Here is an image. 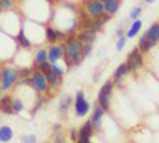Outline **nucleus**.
<instances>
[{"mask_svg": "<svg viewBox=\"0 0 159 143\" xmlns=\"http://www.w3.org/2000/svg\"><path fill=\"white\" fill-rule=\"evenodd\" d=\"M116 35L121 38V37H124V29L123 27H119V29H116Z\"/></svg>", "mask_w": 159, "mask_h": 143, "instance_id": "72a5a7b5", "label": "nucleus"}, {"mask_svg": "<svg viewBox=\"0 0 159 143\" xmlns=\"http://www.w3.org/2000/svg\"><path fill=\"white\" fill-rule=\"evenodd\" d=\"M140 30H142V21H140V19H135V21H132V25L127 29L126 37H127V38H134Z\"/></svg>", "mask_w": 159, "mask_h": 143, "instance_id": "aec40b11", "label": "nucleus"}, {"mask_svg": "<svg viewBox=\"0 0 159 143\" xmlns=\"http://www.w3.org/2000/svg\"><path fill=\"white\" fill-rule=\"evenodd\" d=\"M113 86H115V83H113V80H111V81L105 83V84L100 87V91H99L97 103H99V105H100L105 111L110 108V99H111V92H113Z\"/></svg>", "mask_w": 159, "mask_h": 143, "instance_id": "20e7f679", "label": "nucleus"}, {"mask_svg": "<svg viewBox=\"0 0 159 143\" xmlns=\"http://www.w3.org/2000/svg\"><path fill=\"white\" fill-rule=\"evenodd\" d=\"M145 35H147L154 45H157V43H159V22L151 24V25H150V29L145 32Z\"/></svg>", "mask_w": 159, "mask_h": 143, "instance_id": "2eb2a0df", "label": "nucleus"}, {"mask_svg": "<svg viewBox=\"0 0 159 143\" xmlns=\"http://www.w3.org/2000/svg\"><path fill=\"white\" fill-rule=\"evenodd\" d=\"M54 143H67L65 141V138H64V135L61 134V132H54Z\"/></svg>", "mask_w": 159, "mask_h": 143, "instance_id": "7c9ffc66", "label": "nucleus"}, {"mask_svg": "<svg viewBox=\"0 0 159 143\" xmlns=\"http://www.w3.org/2000/svg\"><path fill=\"white\" fill-rule=\"evenodd\" d=\"M124 45H126V38L121 37V38L118 40V43H116V49H118V51H121V49L124 48Z\"/></svg>", "mask_w": 159, "mask_h": 143, "instance_id": "2f4dec72", "label": "nucleus"}, {"mask_svg": "<svg viewBox=\"0 0 159 143\" xmlns=\"http://www.w3.org/2000/svg\"><path fill=\"white\" fill-rule=\"evenodd\" d=\"M76 38L80 40V43H81V45H92V43L96 42V38H97V32L81 29V30L76 34Z\"/></svg>", "mask_w": 159, "mask_h": 143, "instance_id": "f8f14e48", "label": "nucleus"}, {"mask_svg": "<svg viewBox=\"0 0 159 143\" xmlns=\"http://www.w3.org/2000/svg\"><path fill=\"white\" fill-rule=\"evenodd\" d=\"M64 45H52L48 49V62L51 64H56L57 60L64 59Z\"/></svg>", "mask_w": 159, "mask_h": 143, "instance_id": "9b49d317", "label": "nucleus"}, {"mask_svg": "<svg viewBox=\"0 0 159 143\" xmlns=\"http://www.w3.org/2000/svg\"><path fill=\"white\" fill-rule=\"evenodd\" d=\"M0 8L3 11H10L13 8V0H0Z\"/></svg>", "mask_w": 159, "mask_h": 143, "instance_id": "cd10ccee", "label": "nucleus"}, {"mask_svg": "<svg viewBox=\"0 0 159 143\" xmlns=\"http://www.w3.org/2000/svg\"><path fill=\"white\" fill-rule=\"evenodd\" d=\"M127 73H130L129 72V67H127V62H123L121 65H118V69L113 73V83H121V80Z\"/></svg>", "mask_w": 159, "mask_h": 143, "instance_id": "ddd939ff", "label": "nucleus"}, {"mask_svg": "<svg viewBox=\"0 0 159 143\" xmlns=\"http://www.w3.org/2000/svg\"><path fill=\"white\" fill-rule=\"evenodd\" d=\"M84 8H86V13L92 18H97V16L102 15V13H105L103 2H100V0H88Z\"/></svg>", "mask_w": 159, "mask_h": 143, "instance_id": "0eeeda50", "label": "nucleus"}, {"mask_svg": "<svg viewBox=\"0 0 159 143\" xmlns=\"http://www.w3.org/2000/svg\"><path fill=\"white\" fill-rule=\"evenodd\" d=\"M64 60L67 64V67H75L80 65L81 60L84 59L83 53H81V43L76 37H69L65 38L64 43Z\"/></svg>", "mask_w": 159, "mask_h": 143, "instance_id": "f257e3e1", "label": "nucleus"}, {"mask_svg": "<svg viewBox=\"0 0 159 143\" xmlns=\"http://www.w3.org/2000/svg\"><path fill=\"white\" fill-rule=\"evenodd\" d=\"M92 132H94V127H92V123L88 121L81 126V129L78 131V141L76 143H91V137Z\"/></svg>", "mask_w": 159, "mask_h": 143, "instance_id": "6e6552de", "label": "nucleus"}, {"mask_svg": "<svg viewBox=\"0 0 159 143\" xmlns=\"http://www.w3.org/2000/svg\"><path fill=\"white\" fill-rule=\"evenodd\" d=\"M0 13H2V8H0Z\"/></svg>", "mask_w": 159, "mask_h": 143, "instance_id": "e433bc0d", "label": "nucleus"}, {"mask_svg": "<svg viewBox=\"0 0 159 143\" xmlns=\"http://www.w3.org/2000/svg\"><path fill=\"white\" fill-rule=\"evenodd\" d=\"M72 102H73L72 96H62L61 100H59V113L61 114L67 113L70 110V107H72Z\"/></svg>", "mask_w": 159, "mask_h": 143, "instance_id": "dca6fc26", "label": "nucleus"}, {"mask_svg": "<svg viewBox=\"0 0 159 143\" xmlns=\"http://www.w3.org/2000/svg\"><path fill=\"white\" fill-rule=\"evenodd\" d=\"M70 137H72L73 141H78V131H76V129H72V131H70Z\"/></svg>", "mask_w": 159, "mask_h": 143, "instance_id": "473e14b6", "label": "nucleus"}, {"mask_svg": "<svg viewBox=\"0 0 159 143\" xmlns=\"http://www.w3.org/2000/svg\"><path fill=\"white\" fill-rule=\"evenodd\" d=\"M145 2H147V3H153V2H154V0H145Z\"/></svg>", "mask_w": 159, "mask_h": 143, "instance_id": "f704fd0d", "label": "nucleus"}, {"mask_svg": "<svg viewBox=\"0 0 159 143\" xmlns=\"http://www.w3.org/2000/svg\"><path fill=\"white\" fill-rule=\"evenodd\" d=\"M37 67H38L37 69L38 72H42V73L46 75V73L51 72V62H43V64H40V65H37Z\"/></svg>", "mask_w": 159, "mask_h": 143, "instance_id": "bb28decb", "label": "nucleus"}, {"mask_svg": "<svg viewBox=\"0 0 159 143\" xmlns=\"http://www.w3.org/2000/svg\"><path fill=\"white\" fill-rule=\"evenodd\" d=\"M11 107H13V113L18 114V113L24 111V102H22L21 99L13 97V100H11Z\"/></svg>", "mask_w": 159, "mask_h": 143, "instance_id": "b1692460", "label": "nucleus"}, {"mask_svg": "<svg viewBox=\"0 0 159 143\" xmlns=\"http://www.w3.org/2000/svg\"><path fill=\"white\" fill-rule=\"evenodd\" d=\"M126 62H127L129 72H137L139 69H142V65H143V53L139 49V46L134 48V49L129 53Z\"/></svg>", "mask_w": 159, "mask_h": 143, "instance_id": "39448f33", "label": "nucleus"}, {"mask_svg": "<svg viewBox=\"0 0 159 143\" xmlns=\"http://www.w3.org/2000/svg\"><path fill=\"white\" fill-rule=\"evenodd\" d=\"M51 70L54 72L57 76H64V70H62V69L57 65V62H56V64H51Z\"/></svg>", "mask_w": 159, "mask_h": 143, "instance_id": "c756f323", "label": "nucleus"}, {"mask_svg": "<svg viewBox=\"0 0 159 143\" xmlns=\"http://www.w3.org/2000/svg\"><path fill=\"white\" fill-rule=\"evenodd\" d=\"M16 40H18V45H19L21 48H30V46H32L30 40L25 37L24 29H19V32H18V35H16Z\"/></svg>", "mask_w": 159, "mask_h": 143, "instance_id": "412c9836", "label": "nucleus"}, {"mask_svg": "<svg viewBox=\"0 0 159 143\" xmlns=\"http://www.w3.org/2000/svg\"><path fill=\"white\" fill-rule=\"evenodd\" d=\"M21 143H37V138H35V135H22L21 137Z\"/></svg>", "mask_w": 159, "mask_h": 143, "instance_id": "c85d7f7f", "label": "nucleus"}, {"mask_svg": "<svg viewBox=\"0 0 159 143\" xmlns=\"http://www.w3.org/2000/svg\"><path fill=\"white\" fill-rule=\"evenodd\" d=\"M15 132H13V129L10 126H0V143H8Z\"/></svg>", "mask_w": 159, "mask_h": 143, "instance_id": "a211bd4d", "label": "nucleus"}, {"mask_svg": "<svg viewBox=\"0 0 159 143\" xmlns=\"http://www.w3.org/2000/svg\"><path fill=\"white\" fill-rule=\"evenodd\" d=\"M30 87H34L38 94H48L49 92V83L46 80V75L42 72H34L30 75Z\"/></svg>", "mask_w": 159, "mask_h": 143, "instance_id": "7ed1b4c3", "label": "nucleus"}, {"mask_svg": "<svg viewBox=\"0 0 159 143\" xmlns=\"http://www.w3.org/2000/svg\"><path fill=\"white\" fill-rule=\"evenodd\" d=\"M30 75H32V70H30V69H18L19 80H25V78H29Z\"/></svg>", "mask_w": 159, "mask_h": 143, "instance_id": "a878e982", "label": "nucleus"}, {"mask_svg": "<svg viewBox=\"0 0 159 143\" xmlns=\"http://www.w3.org/2000/svg\"><path fill=\"white\" fill-rule=\"evenodd\" d=\"M154 46H156V45H154V43H153V42L150 40V38H148L147 35H145V34L140 37V40H139V49L142 51L143 54H147L148 51H150V49H153Z\"/></svg>", "mask_w": 159, "mask_h": 143, "instance_id": "4468645a", "label": "nucleus"}, {"mask_svg": "<svg viewBox=\"0 0 159 143\" xmlns=\"http://www.w3.org/2000/svg\"><path fill=\"white\" fill-rule=\"evenodd\" d=\"M103 8H105V13L115 15L119 10V0H103Z\"/></svg>", "mask_w": 159, "mask_h": 143, "instance_id": "6ab92c4d", "label": "nucleus"}, {"mask_svg": "<svg viewBox=\"0 0 159 143\" xmlns=\"http://www.w3.org/2000/svg\"><path fill=\"white\" fill-rule=\"evenodd\" d=\"M105 110L99 105V103H96L94 110H92V116H91V123H92V127H94V131H100L102 129V116H103Z\"/></svg>", "mask_w": 159, "mask_h": 143, "instance_id": "9d476101", "label": "nucleus"}, {"mask_svg": "<svg viewBox=\"0 0 159 143\" xmlns=\"http://www.w3.org/2000/svg\"><path fill=\"white\" fill-rule=\"evenodd\" d=\"M0 91H2V89H0ZM0 99H2V96H0Z\"/></svg>", "mask_w": 159, "mask_h": 143, "instance_id": "c9c22d12", "label": "nucleus"}, {"mask_svg": "<svg viewBox=\"0 0 159 143\" xmlns=\"http://www.w3.org/2000/svg\"><path fill=\"white\" fill-rule=\"evenodd\" d=\"M34 62L37 65H40V64H43V62H48V49H43V48L38 49L35 57H34Z\"/></svg>", "mask_w": 159, "mask_h": 143, "instance_id": "5701e85b", "label": "nucleus"}, {"mask_svg": "<svg viewBox=\"0 0 159 143\" xmlns=\"http://www.w3.org/2000/svg\"><path fill=\"white\" fill-rule=\"evenodd\" d=\"M140 15H142V8H140V7H135V8H132V10H130V13H129V19L135 21V19L140 18Z\"/></svg>", "mask_w": 159, "mask_h": 143, "instance_id": "393cba45", "label": "nucleus"}, {"mask_svg": "<svg viewBox=\"0 0 159 143\" xmlns=\"http://www.w3.org/2000/svg\"><path fill=\"white\" fill-rule=\"evenodd\" d=\"M89 108H91V105L84 99V92L83 91H78L76 97H75V113H76V116H80V118L86 116L89 113Z\"/></svg>", "mask_w": 159, "mask_h": 143, "instance_id": "423d86ee", "label": "nucleus"}, {"mask_svg": "<svg viewBox=\"0 0 159 143\" xmlns=\"http://www.w3.org/2000/svg\"><path fill=\"white\" fill-rule=\"evenodd\" d=\"M19 80L18 76V69L5 65L2 70H0V81H2V91H10L13 86H15Z\"/></svg>", "mask_w": 159, "mask_h": 143, "instance_id": "f03ea898", "label": "nucleus"}, {"mask_svg": "<svg viewBox=\"0 0 159 143\" xmlns=\"http://www.w3.org/2000/svg\"><path fill=\"white\" fill-rule=\"evenodd\" d=\"M45 37H46V42L48 43H57L61 40H65V32L48 25V27L45 29Z\"/></svg>", "mask_w": 159, "mask_h": 143, "instance_id": "1a4fd4ad", "label": "nucleus"}, {"mask_svg": "<svg viewBox=\"0 0 159 143\" xmlns=\"http://www.w3.org/2000/svg\"><path fill=\"white\" fill-rule=\"evenodd\" d=\"M11 100H13V97H10V96L0 99V111L5 114H15L13 113V107H11Z\"/></svg>", "mask_w": 159, "mask_h": 143, "instance_id": "f3484780", "label": "nucleus"}, {"mask_svg": "<svg viewBox=\"0 0 159 143\" xmlns=\"http://www.w3.org/2000/svg\"><path fill=\"white\" fill-rule=\"evenodd\" d=\"M46 80H48L49 86H52V87H59L62 84V76H57L52 70L49 73H46Z\"/></svg>", "mask_w": 159, "mask_h": 143, "instance_id": "4be33fe9", "label": "nucleus"}]
</instances>
